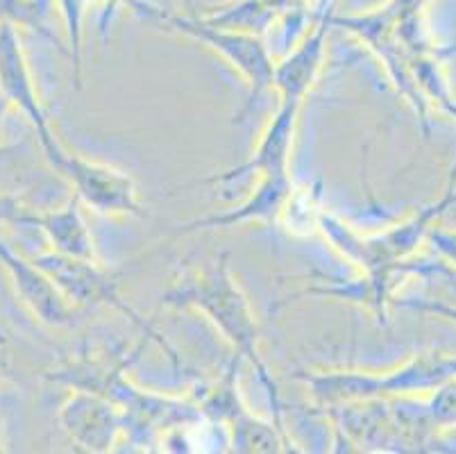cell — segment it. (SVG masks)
<instances>
[{
  "label": "cell",
  "instance_id": "3",
  "mask_svg": "<svg viewBox=\"0 0 456 454\" xmlns=\"http://www.w3.org/2000/svg\"><path fill=\"white\" fill-rule=\"evenodd\" d=\"M116 3H121V0H110V5H107V10H114V7H116Z\"/></svg>",
  "mask_w": 456,
  "mask_h": 454
},
{
  "label": "cell",
  "instance_id": "2",
  "mask_svg": "<svg viewBox=\"0 0 456 454\" xmlns=\"http://www.w3.org/2000/svg\"><path fill=\"white\" fill-rule=\"evenodd\" d=\"M60 166L66 170L77 198L89 202L98 211H121V214L141 216L139 200H136L134 182L130 175L110 166L95 164V161L82 160V157H61Z\"/></svg>",
  "mask_w": 456,
  "mask_h": 454
},
{
  "label": "cell",
  "instance_id": "1",
  "mask_svg": "<svg viewBox=\"0 0 456 454\" xmlns=\"http://www.w3.org/2000/svg\"><path fill=\"white\" fill-rule=\"evenodd\" d=\"M136 10H143V14L155 16L161 23H168L177 30L186 32L189 37H196V39L211 44V48L221 50L227 60L234 62V66L243 70V73L250 78L252 85V100L259 98V94L268 89L275 80V69H273V62L268 57V53L264 50V45L259 44V39L255 37H243V35H232L225 28H218V25H211L209 21H198V19H180V16L164 14V12H157L155 7H148L143 3H134L130 0Z\"/></svg>",
  "mask_w": 456,
  "mask_h": 454
}]
</instances>
